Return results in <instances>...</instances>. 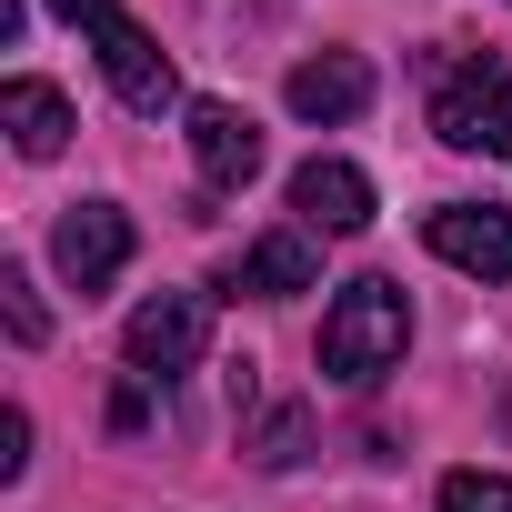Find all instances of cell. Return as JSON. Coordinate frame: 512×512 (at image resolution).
Here are the masks:
<instances>
[{"instance_id": "obj_1", "label": "cell", "mask_w": 512, "mask_h": 512, "mask_svg": "<svg viewBox=\"0 0 512 512\" xmlns=\"http://www.w3.org/2000/svg\"><path fill=\"white\" fill-rule=\"evenodd\" d=\"M402 342H412V302H402V282L362 272V282H342L332 312H322V382L362 392V382H382V372L402 362Z\"/></svg>"}, {"instance_id": "obj_2", "label": "cell", "mask_w": 512, "mask_h": 512, "mask_svg": "<svg viewBox=\"0 0 512 512\" xmlns=\"http://www.w3.org/2000/svg\"><path fill=\"white\" fill-rule=\"evenodd\" d=\"M432 131L452 151H482V161H512V81L492 61H452L442 91H432Z\"/></svg>"}, {"instance_id": "obj_3", "label": "cell", "mask_w": 512, "mask_h": 512, "mask_svg": "<svg viewBox=\"0 0 512 512\" xmlns=\"http://www.w3.org/2000/svg\"><path fill=\"white\" fill-rule=\"evenodd\" d=\"M121 352H131V372H141V382H171V372H191V362L211 352V292H151V302L131 312Z\"/></svg>"}, {"instance_id": "obj_4", "label": "cell", "mask_w": 512, "mask_h": 512, "mask_svg": "<svg viewBox=\"0 0 512 512\" xmlns=\"http://www.w3.org/2000/svg\"><path fill=\"white\" fill-rule=\"evenodd\" d=\"M91 51H101V71H111V91L131 101V111H171L181 101V71H171V51L121 11V0H111V11L91 21Z\"/></svg>"}, {"instance_id": "obj_5", "label": "cell", "mask_w": 512, "mask_h": 512, "mask_svg": "<svg viewBox=\"0 0 512 512\" xmlns=\"http://www.w3.org/2000/svg\"><path fill=\"white\" fill-rule=\"evenodd\" d=\"M51 262H61L71 292L121 282V262H131V211H121V201H71L61 231H51Z\"/></svg>"}, {"instance_id": "obj_6", "label": "cell", "mask_w": 512, "mask_h": 512, "mask_svg": "<svg viewBox=\"0 0 512 512\" xmlns=\"http://www.w3.org/2000/svg\"><path fill=\"white\" fill-rule=\"evenodd\" d=\"M422 241L442 251L452 272H472V282H502V272H512V211H502V201H442V211L422 221Z\"/></svg>"}, {"instance_id": "obj_7", "label": "cell", "mask_w": 512, "mask_h": 512, "mask_svg": "<svg viewBox=\"0 0 512 512\" xmlns=\"http://www.w3.org/2000/svg\"><path fill=\"white\" fill-rule=\"evenodd\" d=\"M181 131H191V161H201L211 191H241L251 171H262V121H251L241 101H191Z\"/></svg>"}, {"instance_id": "obj_8", "label": "cell", "mask_w": 512, "mask_h": 512, "mask_svg": "<svg viewBox=\"0 0 512 512\" xmlns=\"http://www.w3.org/2000/svg\"><path fill=\"white\" fill-rule=\"evenodd\" d=\"M292 211H302V231H362L372 221V171L342 161V151H312L292 171Z\"/></svg>"}, {"instance_id": "obj_9", "label": "cell", "mask_w": 512, "mask_h": 512, "mask_svg": "<svg viewBox=\"0 0 512 512\" xmlns=\"http://www.w3.org/2000/svg\"><path fill=\"white\" fill-rule=\"evenodd\" d=\"M312 282H322V251H312V231H302V221H292V231H272V241H251L241 262L221 272V292H231V302H241V292H251V302H292V292H312Z\"/></svg>"}, {"instance_id": "obj_10", "label": "cell", "mask_w": 512, "mask_h": 512, "mask_svg": "<svg viewBox=\"0 0 512 512\" xmlns=\"http://www.w3.org/2000/svg\"><path fill=\"white\" fill-rule=\"evenodd\" d=\"M0 131H11V151H21V161H61V141H71L81 121H71V101H61L51 81H31V71H21V81H0Z\"/></svg>"}, {"instance_id": "obj_11", "label": "cell", "mask_w": 512, "mask_h": 512, "mask_svg": "<svg viewBox=\"0 0 512 512\" xmlns=\"http://www.w3.org/2000/svg\"><path fill=\"white\" fill-rule=\"evenodd\" d=\"M292 111L322 121V131H332V121H362V111H372V71H362L352 51H322V61L292 71Z\"/></svg>"}, {"instance_id": "obj_12", "label": "cell", "mask_w": 512, "mask_h": 512, "mask_svg": "<svg viewBox=\"0 0 512 512\" xmlns=\"http://www.w3.org/2000/svg\"><path fill=\"white\" fill-rule=\"evenodd\" d=\"M0 312H11V342H21V352H41V342H51V312H41V292H31V272H21V262H0Z\"/></svg>"}, {"instance_id": "obj_13", "label": "cell", "mask_w": 512, "mask_h": 512, "mask_svg": "<svg viewBox=\"0 0 512 512\" xmlns=\"http://www.w3.org/2000/svg\"><path fill=\"white\" fill-rule=\"evenodd\" d=\"M442 512H512V472H442Z\"/></svg>"}, {"instance_id": "obj_14", "label": "cell", "mask_w": 512, "mask_h": 512, "mask_svg": "<svg viewBox=\"0 0 512 512\" xmlns=\"http://www.w3.org/2000/svg\"><path fill=\"white\" fill-rule=\"evenodd\" d=\"M302 442H312V422H302V412H272L262 432H251V462H262V472H292Z\"/></svg>"}, {"instance_id": "obj_15", "label": "cell", "mask_w": 512, "mask_h": 512, "mask_svg": "<svg viewBox=\"0 0 512 512\" xmlns=\"http://www.w3.org/2000/svg\"><path fill=\"white\" fill-rule=\"evenodd\" d=\"M0 442H11V452H0V482H21V472H31V412L0 422Z\"/></svg>"}, {"instance_id": "obj_16", "label": "cell", "mask_w": 512, "mask_h": 512, "mask_svg": "<svg viewBox=\"0 0 512 512\" xmlns=\"http://www.w3.org/2000/svg\"><path fill=\"white\" fill-rule=\"evenodd\" d=\"M51 11H61V21H71V31H91V21H101V11H111V0H51Z\"/></svg>"}]
</instances>
